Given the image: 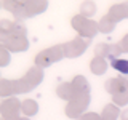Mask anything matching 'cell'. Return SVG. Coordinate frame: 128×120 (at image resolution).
<instances>
[{
    "instance_id": "cell-3",
    "label": "cell",
    "mask_w": 128,
    "mask_h": 120,
    "mask_svg": "<svg viewBox=\"0 0 128 120\" xmlns=\"http://www.w3.org/2000/svg\"><path fill=\"white\" fill-rule=\"evenodd\" d=\"M90 101H91V94L90 93H83V94H77L74 99H70L66 106V115L69 118H74L77 120L80 115H83L90 106Z\"/></svg>"
},
{
    "instance_id": "cell-17",
    "label": "cell",
    "mask_w": 128,
    "mask_h": 120,
    "mask_svg": "<svg viewBox=\"0 0 128 120\" xmlns=\"http://www.w3.org/2000/svg\"><path fill=\"white\" fill-rule=\"evenodd\" d=\"M21 112L24 117H34L38 112V104L35 99H24L22 106H21Z\"/></svg>"
},
{
    "instance_id": "cell-23",
    "label": "cell",
    "mask_w": 128,
    "mask_h": 120,
    "mask_svg": "<svg viewBox=\"0 0 128 120\" xmlns=\"http://www.w3.org/2000/svg\"><path fill=\"white\" fill-rule=\"evenodd\" d=\"M11 61V54H10V51L6 50V48H3V46H0V67H5L8 66Z\"/></svg>"
},
{
    "instance_id": "cell-26",
    "label": "cell",
    "mask_w": 128,
    "mask_h": 120,
    "mask_svg": "<svg viewBox=\"0 0 128 120\" xmlns=\"http://www.w3.org/2000/svg\"><path fill=\"white\" fill-rule=\"evenodd\" d=\"M77 120H101V115L94 114V112H85V114L80 115Z\"/></svg>"
},
{
    "instance_id": "cell-19",
    "label": "cell",
    "mask_w": 128,
    "mask_h": 120,
    "mask_svg": "<svg viewBox=\"0 0 128 120\" xmlns=\"http://www.w3.org/2000/svg\"><path fill=\"white\" fill-rule=\"evenodd\" d=\"M96 3L94 2H83L82 5H80V14L85 16V18L91 19L93 16L96 14Z\"/></svg>"
},
{
    "instance_id": "cell-12",
    "label": "cell",
    "mask_w": 128,
    "mask_h": 120,
    "mask_svg": "<svg viewBox=\"0 0 128 120\" xmlns=\"http://www.w3.org/2000/svg\"><path fill=\"white\" fill-rule=\"evenodd\" d=\"M43 77H45V74H43V69H42V67H38V66H32L30 69L27 70L26 74H24V78H26L34 88L43 82Z\"/></svg>"
},
{
    "instance_id": "cell-13",
    "label": "cell",
    "mask_w": 128,
    "mask_h": 120,
    "mask_svg": "<svg viewBox=\"0 0 128 120\" xmlns=\"http://www.w3.org/2000/svg\"><path fill=\"white\" fill-rule=\"evenodd\" d=\"M16 85L14 80H8V78H2L0 80V96L3 99L11 98V96H16Z\"/></svg>"
},
{
    "instance_id": "cell-18",
    "label": "cell",
    "mask_w": 128,
    "mask_h": 120,
    "mask_svg": "<svg viewBox=\"0 0 128 120\" xmlns=\"http://www.w3.org/2000/svg\"><path fill=\"white\" fill-rule=\"evenodd\" d=\"M115 26H117V22H115L114 19H110L107 14L102 16V18L98 21V30L102 32V34H110V32H114Z\"/></svg>"
},
{
    "instance_id": "cell-8",
    "label": "cell",
    "mask_w": 128,
    "mask_h": 120,
    "mask_svg": "<svg viewBox=\"0 0 128 120\" xmlns=\"http://www.w3.org/2000/svg\"><path fill=\"white\" fill-rule=\"evenodd\" d=\"M104 88H106V91L110 93L112 96L115 93H118V91L128 90V77L126 75H118V77L107 78L106 83H104Z\"/></svg>"
},
{
    "instance_id": "cell-2",
    "label": "cell",
    "mask_w": 128,
    "mask_h": 120,
    "mask_svg": "<svg viewBox=\"0 0 128 120\" xmlns=\"http://www.w3.org/2000/svg\"><path fill=\"white\" fill-rule=\"evenodd\" d=\"M64 45H54L51 48H46V50L40 51V53L35 56V66L42 67H50L53 62H58L64 58Z\"/></svg>"
},
{
    "instance_id": "cell-24",
    "label": "cell",
    "mask_w": 128,
    "mask_h": 120,
    "mask_svg": "<svg viewBox=\"0 0 128 120\" xmlns=\"http://www.w3.org/2000/svg\"><path fill=\"white\" fill-rule=\"evenodd\" d=\"M11 34H18V35H24L27 37V27L22 21H14V27H13V32Z\"/></svg>"
},
{
    "instance_id": "cell-22",
    "label": "cell",
    "mask_w": 128,
    "mask_h": 120,
    "mask_svg": "<svg viewBox=\"0 0 128 120\" xmlns=\"http://www.w3.org/2000/svg\"><path fill=\"white\" fill-rule=\"evenodd\" d=\"M13 27H14V22L10 21V19H2L0 21V35H8L13 32Z\"/></svg>"
},
{
    "instance_id": "cell-10",
    "label": "cell",
    "mask_w": 128,
    "mask_h": 120,
    "mask_svg": "<svg viewBox=\"0 0 128 120\" xmlns=\"http://www.w3.org/2000/svg\"><path fill=\"white\" fill-rule=\"evenodd\" d=\"M110 19H114L115 22L122 21V19H128V2H122V3H115L109 8L107 13Z\"/></svg>"
},
{
    "instance_id": "cell-15",
    "label": "cell",
    "mask_w": 128,
    "mask_h": 120,
    "mask_svg": "<svg viewBox=\"0 0 128 120\" xmlns=\"http://www.w3.org/2000/svg\"><path fill=\"white\" fill-rule=\"evenodd\" d=\"M107 61L106 59H102V58H94L91 59V62H90V70L93 72L94 75H102V74H106V70H107Z\"/></svg>"
},
{
    "instance_id": "cell-11",
    "label": "cell",
    "mask_w": 128,
    "mask_h": 120,
    "mask_svg": "<svg viewBox=\"0 0 128 120\" xmlns=\"http://www.w3.org/2000/svg\"><path fill=\"white\" fill-rule=\"evenodd\" d=\"M56 94H58L61 99L69 102L70 99H74L75 96H77V91H75L72 82H64V83H59L58 85V88H56Z\"/></svg>"
},
{
    "instance_id": "cell-7",
    "label": "cell",
    "mask_w": 128,
    "mask_h": 120,
    "mask_svg": "<svg viewBox=\"0 0 128 120\" xmlns=\"http://www.w3.org/2000/svg\"><path fill=\"white\" fill-rule=\"evenodd\" d=\"M122 54L118 43H98L94 46V56L96 58H102V59H118V56Z\"/></svg>"
},
{
    "instance_id": "cell-1",
    "label": "cell",
    "mask_w": 128,
    "mask_h": 120,
    "mask_svg": "<svg viewBox=\"0 0 128 120\" xmlns=\"http://www.w3.org/2000/svg\"><path fill=\"white\" fill-rule=\"evenodd\" d=\"M70 26L80 37L86 38V40H91L99 32L98 30V22L93 21V19H88L82 14H75L74 18L70 19Z\"/></svg>"
},
{
    "instance_id": "cell-4",
    "label": "cell",
    "mask_w": 128,
    "mask_h": 120,
    "mask_svg": "<svg viewBox=\"0 0 128 120\" xmlns=\"http://www.w3.org/2000/svg\"><path fill=\"white\" fill-rule=\"evenodd\" d=\"M0 46L6 48L10 53H22L29 48L27 37L18 34H8V35H0Z\"/></svg>"
},
{
    "instance_id": "cell-16",
    "label": "cell",
    "mask_w": 128,
    "mask_h": 120,
    "mask_svg": "<svg viewBox=\"0 0 128 120\" xmlns=\"http://www.w3.org/2000/svg\"><path fill=\"white\" fill-rule=\"evenodd\" d=\"M70 82H72V85H74L75 91H77V94L90 93V83H88V80L83 77V75H75Z\"/></svg>"
},
{
    "instance_id": "cell-21",
    "label": "cell",
    "mask_w": 128,
    "mask_h": 120,
    "mask_svg": "<svg viewBox=\"0 0 128 120\" xmlns=\"http://www.w3.org/2000/svg\"><path fill=\"white\" fill-rule=\"evenodd\" d=\"M112 102L115 106H126L128 104V90H123V91H118L112 96Z\"/></svg>"
},
{
    "instance_id": "cell-29",
    "label": "cell",
    "mask_w": 128,
    "mask_h": 120,
    "mask_svg": "<svg viewBox=\"0 0 128 120\" xmlns=\"http://www.w3.org/2000/svg\"><path fill=\"white\" fill-rule=\"evenodd\" d=\"M16 120H30L29 117H19V118H16Z\"/></svg>"
},
{
    "instance_id": "cell-25",
    "label": "cell",
    "mask_w": 128,
    "mask_h": 120,
    "mask_svg": "<svg viewBox=\"0 0 128 120\" xmlns=\"http://www.w3.org/2000/svg\"><path fill=\"white\" fill-rule=\"evenodd\" d=\"M16 5H18V0H3L2 2V6L5 8V10H8L10 13H13Z\"/></svg>"
},
{
    "instance_id": "cell-6",
    "label": "cell",
    "mask_w": 128,
    "mask_h": 120,
    "mask_svg": "<svg viewBox=\"0 0 128 120\" xmlns=\"http://www.w3.org/2000/svg\"><path fill=\"white\" fill-rule=\"evenodd\" d=\"M88 43H90V40L82 38V37H75V38L69 40V42H66L64 43V54H66V58H78V56H82L86 51Z\"/></svg>"
},
{
    "instance_id": "cell-9",
    "label": "cell",
    "mask_w": 128,
    "mask_h": 120,
    "mask_svg": "<svg viewBox=\"0 0 128 120\" xmlns=\"http://www.w3.org/2000/svg\"><path fill=\"white\" fill-rule=\"evenodd\" d=\"M24 2V6H26V13H27V18H34L48 8V2L45 0H22Z\"/></svg>"
},
{
    "instance_id": "cell-20",
    "label": "cell",
    "mask_w": 128,
    "mask_h": 120,
    "mask_svg": "<svg viewBox=\"0 0 128 120\" xmlns=\"http://www.w3.org/2000/svg\"><path fill=\"white\" fill-rule=\"evenodd\" d=\"M110 66L114 70H117L120 75H126L128 77V59H114V61H110Z\"/></svg>"
},
{
    "instance_id": "cell-14",
    "label": "cell",
    "mask_w": 128,
    "mask_h": 120,
    "mask_svg": "<svg viewBox=\"0 0 128 120\" xmlns=\"http://www.w3.org/2000/svg\"><path fill=\"white\" fill-rule=\"evenodd\" d=\"M120 114H122V110H118V106H115L114 102L106 104L101 112V120H117Z\"/></svg>"
},
{
    "instance_id": "cell-28",
    "label": "cell",
    "mask_w": 128,
    "mask_h": 120,
    "mask_svg": "<svg viewBox=\"0 0 128 120\" xmlns=\"http://www.w3.org/2000/svg\"><path fill=\"white\" fill-rule=\"evenodd\" d=\"M120 118H122V120H128V109L122 110V114H120Z\"/></svg>"
},
{
    "instance_id": "cell-27",
    "label": "cell",
    "mask_w": 128,
    "mask_h": 120,
    "mask_svg": "<svg viewBox=\"0 0 128 120\" xmlns=\"http://www.w3.org/2000/svg\"><path fill=\"white\" fill-rule=\"evenodd\" d=\"M118 46L122 50V53H128V34L123 35V38L118 42Z\"/></svg>"
},
{
    "instance_id": "cell-5",
    "label": "cell",
    "mask_w": 128,
    "mask_h": 120,
    "mask_svg": "<svg viewBox=\"0 0 128 120\" xmlns=\"http://www.w3.org/2000/svg\"><path fill=\"white\" fill-rule=\"evenodd\" d=\"M21 106L22 102L16 96L3 99L0 104V112H2V120H16L21 117Z\"/></svg>"
}]
</instances>
